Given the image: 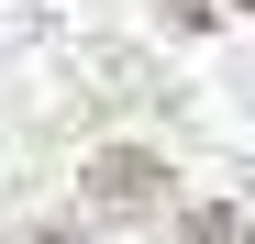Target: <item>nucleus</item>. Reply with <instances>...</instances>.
I'll list each match as a JSON object with an SVG mask.
<instances>
[{
  "label": "nucleus",
  "mask_w": 255,
  "mask_h": 244,
  "mask_svg": "<svg viewBox=\"0 0 255 244\" xmlns=\"http://www.w3.org/2000/svg\"><path fill=\"white\" fill-rule=\"evenodd\" d=\"M78 189H89V211H111V222H133V211H155V200H166V167H155L144 144H100Z\"/></svg>",
  "instance_id": "obj_1"
},
{
  "label": "nucleus",
  "mask_w": 255,
  "mask_h": 244,
  "mask_svg": "<svg viewBox=\"0 0 255 244\" xmlns=\"http://www.w3.org/2000/svg\"><path fill=\"white\" fill-rule=\"evenodd\" d=\"M178 244H255V222L233 211V200H211V211H189V222H178Z\"/></svg>",
  "instance_id": "obj_2"
},
{
  "label": "nucleus",
  "mask_w": 255,
  "mask_h": 244,
  "mask_svg": "<svg viewBox=\"0 0 255 244\" xmlns=\"http://www.w3.org/2000/svg\"><path fill=\"white\" fill-rule=\"evenodd\" d=\"M166 11H178V22H211V0H166Z\"/></svg>",
  "instance_id": "obj_3"
},
{
  "label": "nucleus",
  "mask_w": 255,
  "mask_h": 244,
  "mask_svg": "<svg viewBox=\"0 0 255 244\" xmlns=\"http://www.w3.org/2000/svg\"><path fill=\"white\" fill-rule=\"evenodd\" d=\"M33 244H67V233H33Z\"/></svg>",
  "instance_id": "obj_4"
}]
</instances>
